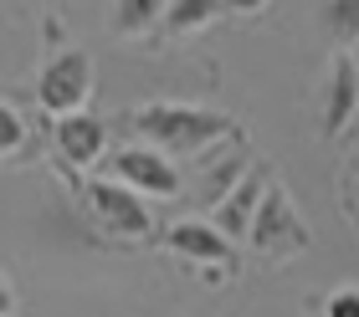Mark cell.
<instances>
[{
    "label": "cell",
    "instance_id": "cell-1",
    "mask_svg": "<svg viewBox=\"0 0 359 317\" xmlns=\"http://www.w3.org/2000/svg\"><path fill=\"white\" fill-rule=\"evenodd\" d=\"M128 128L144 139V148L165 159H201L210 148H221L226 139H236V118L216 108H190V103H144L128 113Z\"/></svg>",
    "mask_w": 359,
    "mask_h": 317
},
{
    "label": "cell",
    "instance_id": "cell-2",
    "mask_svg": "<svg viewBox=\"0 0 359 317\" xmlns=\"http://www.w3.org/2000/svg\"><path fill=\"white\" fill-rule=\"evenodd\" d=\"M93 87H97L93 57L77 52V46H67V52H57V57L41 62V72H36V108L52 123L57 118H72V113H88Z\"/></svg>",
    "mask_w": 359,
    "mask_h": 317
},
{
    "label": "cell",
    "instance_id": "cell-3",
    "mask_svg": "<svg viewBox=\"0 0 359 317\" xmlns=\"http://www.w3.org/2000/svg\"><path fill=\"white\" fill-rule=\"evenodd\" d=\"M83 205H88V220L103 230L108 241H149L154 236V210L149 199H139L134 190H123L118 179H88L83 185Z\"/></svg>",
    "mask_w": 359,
    "mask_h": 317
},
{
    "label": "cell",
    "instance_id": "cell-4",
    "mask_svg": "<svg viewBox=\"0 0 359 317\" xmlns=\"http://www.w3.org/2000/svg\"><path fill=\"white\" fill-rule=\"evenodd\" d=\"M108 179H118V185L134 190L139 199H175L180 190H185V179H180V169H175V159L154 154V148H144V143L118 148V154L108 159Z\"/></svg>",
    "mask_w": 359,
    "mask_h": 317
},
{
    "label": "cell",
    "instance_id": "cell-5",
    "mask_svg": "<svg viewBox=\"0 0 359 317\" xmlns=\"http://www.w3.org/2000/svg\"><path fill=\"white\" fill-rule=\"evenodd\" d=\"M247 241L262 256H272V261H283V256H292V251H303V246H308V225L298 220V210H292V199H287L283 185H267Z\"/></svg>",
    "mask_w": 359,
    "mask_h": 317
},
{
    "label": "cell",
    "instance_id": "cell-6",
    "mask_svg": "<svg viewBox=\"0 0 359 317\" xmlns=\"http://www.w3.org/2000/svg\"><path fill=\"white\" fill-rule=\"evenodd\" d=\"M52 148L67 169H93L97 159L108 154V123L93 118V113H72V118L52 123Z\"/></svg>",
    "mask_w": 359,
    "mask_h": 317
},
{
    "label": "cell",
    "instance_id": "cell-7",
    "mask_svg": "<svg viewBox=\"0 0 359 317\" xmlns=\"http://www.w3.org/2000/svg\"><path fill=\"white\" fill-rule=\"evenodd\" d=\"M165 246H170L180 261H195V266H216V272L236 266V246L226 241L210 220H175L165 230Z\"/></svg>",
    "mask_w": 359,
    "mask_h": 317
},
{
    "label": "cell",
    "instance_id": "cell-8",
    "mask_svg": "<svg viewBox=\"0 0 359 317\" xmlns=\"http://www.w3.org/2000/svg\"><path fill=\"white\" fill-rule=\"evenodd\" d=\"M354 108H359V66L349 52H339L329 66V87H323V113H318V133L323 139H339L349 123H354Z\"/></svg>",
    "mask_w": 359,
    "mask_h": 317
},
{
    "label": "cell",
    "instance_id": "cell-9",
    "mask_svg": "<svg viewBox=\"0 0 359 317\" xmlns=\"http://www.w3.org/2000/svg\"><path fill=\"white\" fill-rule=\"evenodd\" d=\"M262 195H267V174H262V169H252L231 195L221 199L216 210H210V225H216L231 246H241V241L252 236V220H257V205H262Z\"/></svg>",
    "mask_w": 359,
    "mask_h": 317
},
{
    "label": "cell",
    "instance_id": "cell-10",
    "mask_svg": "<svg viewBox=\"0 0 359 317\" xmlns=\"http://www.w3.org/2000/svg\"><path fill=\"white\" fill-rule=\"evenodd\" d=\"M226 10H236V6H221V0H175V6H165V26L170 36H190V31H205L210 21H221Z\"/></svg>",
    "mask_w": 359,
    "mask_h": 317
},
{
    "label": "cell",
    "instance_id": "cell-11",
    "mask_svg": "<svg viewBox=\"0 0 359 317\" xmlns=\"http://www.w3.org/2000/svg\"><path fill=\"white\" fill-rule=\"evenodd\" d=\"M159 21H165V6H159V0H118L113 15H108L113 36H149Z\"/></svg>",
    "mask_w": 359,
    "mask_h": 317
},
{
    "label": "cell",
    "instance_id": "cell-12",
    "mask_svg": "<svg viewBox=\"0 0 359 317\" xmlns=\"http://www.w3.org/2000/svg\"><path fill=\"white\" fill-rule=\"evenodd\" d=\"M323 26L339 46H359V0H329L323 6Z\"/></svg>",
    "mask_w": 359,
    "mask_h": 317
},
{
    "label": "cell",
    "instance_id": "cell-13",
    "mask_svg": "<svg viewBox=\"0 0 359 317\" xmlns=\"http://www.w3.org/2000/svg\"><path fill=\"white\" fill-rule=\"evenodd\" d=\"M26 148V118L11 103H0V159H15Z\"/></svg>",
    "mask_w": 359,
    "mask_h": 317
},
{
    "label": "cell",
    "instance_id": "cell-14",
    "mask_svg": "<svg viewBox=\"0 0 359 317\" xmlns=\"http://www.w3.org/2000/svg\"><path fill=\"white\" fill-rule=\"evenodd\" d=\"M323 317H359V292H354V287L334 292V297H329V312H323Z\"/></svg>",
    "mask_w": 359,
    "mask_h": 317
},
{
    "label": "cell",
    "instance_id": "cell-15",
    "mask_svg": "<svg viewBox=\"0 0 359 317\" xmlns=\"http://www.w3.org/2000/svg\"><path fill=\"white\" fill-rule=\"evenodd\" d=\"M0 317H15V287L0 276Z\"/></svg>",
    "mask_w": 359,
    "mask_h": 317
},
{
    "label": "cell",
    "instance_id": "cell-16",
    "mask_svg": "<svg viewBox=\"0 0 359 317\" xmlns=\"http://www.w3.org/2000/svg\"><path fill=\"white\" fill-rule=\"evenodd\" d=\"M349 205L359 210V169H354V179H349Z\"/></svg>",
    "mask_w": 359,
    "mask_h": 317
},
{
    "label": "cell",
    "instance_id": "cell-17",
    "mask_svg": "<svg viewBox=\"0 0 359 317\" xmlns=\"http://www.w3.org/2000/svg\"><path fill=\"white\" fill-rule=\"evenodd\" d=\"M354 62H359V52H354Z\"/></svg>",
    "mask_w": 359,
    "mask_h": 317
}]
</instances>
